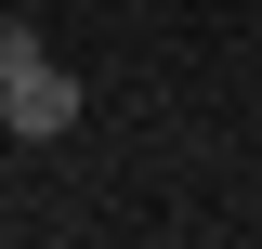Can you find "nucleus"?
<instances>
[{"mask_svg": "<svg viewBox=\"0 0 262 249\" xmlns=\"http://www.w3.org/2000/svg\"><path fill=\"white\" fill-rule=\"evenodd\" d=\"M0 131H13V144H66V131H79V79H66L53 53H39V66H13V92H0Z\"/></svg>", "mask_w": 262, "mask_h": 249, "instance_id": "obj_1", "label": "nucleus"}, {"mask_svg": "<svg viewBox=\"0 0 262 249\" xmlns=\"http://www.w3.org/2000/svg\"><path fill=\"white\" fill-rule=\"evenodd\" d=\"M39 53H53V39H39L27 13H13V27H0V92H13V66H39Z\"/></svg>", "mask_w": 262, "mask_h": 249, "instance_id": "obj_2", "label": "nucleus"}]
</instances>
